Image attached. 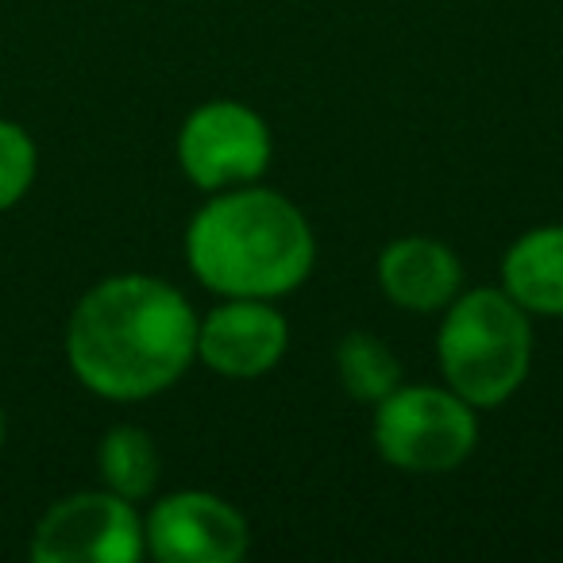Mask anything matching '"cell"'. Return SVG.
I'll return each instance as SVG.
<instances>
[{
	"label": "cell",
	"mask_w": 563,
	"mask_h": 563,
	"mask_svg": "<svg viewBox=\"0 0 563 563\" xmlns=\"http://www.w3.org/2000/svg\"><path fill=\"white\" fill-rule=\"evenodd\" d=\"M70 367L104 398H147L189 367L197 321L166 282L128 274L101 282L81 298L66 336Z\"/></svg>",
	"instance_id": "6da1fadb"
},
{
	"label": "cell",
	"mask_w": 563,
	"mask_h": 563,
	"mask_svg": "<svg viewBox=\"0 0 563 563\" xmlns=\"http://www.w3.org/2000/svg\"><path fill=\"white\" fill-rule=\"evenodd\" d=\"M197 278L228 298H278L313 271V232L286 197L271 189L212 197L186 235Z\"/></svg>",
	"instance_id": "7a4b0ae2"
},
{
	"label": "cell",
	"mask_w": 563,
	"mask_h": 563,
	"mask_svg": "<svg viewBox=\"0 0 563 563\" xmlns=\"http://www.w3.org/2000/svg\"><path fill=\"white\" fill-rule=\"evenodd\" d=\"M529 317L509 294L475 290L440 329V367L467 406H498L529 375Z\"/></svg>",
	"instance_id": "3957f363"
},
{
	"label": "cell",
	"mask_w": 563,
	"mask_h": 563,
	"mask_svg": "<svg viewBox=\"0 0 563 563\" xmlns=\"http://www.w3.org/2000/svg\"><path fill=\"white\" fill-rule=\"evenodd\" d=\"M478 424L460 394L413 386L378 401L375 448L401 471H452L475 452Z\"/></svg>",
	"instance_id": "277c9868"
},
{
	"label": "cell",
	"mask_w": 563,
	"mask_h": 563,
	"mask_svg": "<svg viewBox=\"0 0 563 563\" xmlns=\"http://www.w3.org/2000/svg\"><path fill=\"white\" fill-rule=\"evenodd\" d=\"M143 552L135 509L120 494H78L40 521L32 555L43 563H132Z\"/></svg>",
	"instance_id": "5b68a950"
},
{
	"label": "cell",
	"mask_w": 563,
	"mask_h": 563,
	"mask_svg": "<svg viewBox=\"0 0 563 563\" xmlns=\"http://www.w3.org/2000/svg\"><path fill=\"white\" fill-rule=\"evenodd\" d=\"M178 158L189 181L201 189L251 181L266 170L271 132L258 112L235 101H212L186 120L178 135Z\"/></svg>",
	"instance_id": "8992f818"
},
{
	"label": "cell",
	"mask_w": 563,
	"mask_h": 563,
	"mask_svg": "<svg viewBox=\"0 0 563 563\" xmlns=\"http://www.w3.org/2000/svg\"><path fill=\"white\" fill-rule=\"evenodd\" d=\"M147 540L166 563H235L247 552V525L217 494L186 490L158 501Z\"/></svg>",
	"instance_id": "52a82bcc"
},
{
	"label": "cell",
	"mask_w": 563,
	"mask_h": 563,
	"mask_svg": "<svg viewBox=\"0 0 563 563\" xmlns=\"http://www.w3.org/2000/svg\"><path fill=\"white\" fill-rule=\"evenodd\" d=\"M286 352V321L258 298H235L205 317L197 329V355L217 375L258 378Z\"/></svg>",
	"instance_id": "ba28073f"
},
{
	"label": "cell",
	"mask_w": 563,
	"mask_h": 563,
	"mask_svg": "<svg viewBox=\"0 0 563 563\" xmlns=\"http://www.w3.org/2000/svg\"><path fill=\"white\" fill-rule=\"evenodd\" d=\"M460 258L437 240H398L378 258V282L390 301L417 313L448 306L460 290Z\"/></svg>",
	"instance_id": "9c48e42d"
},
{
	"label": "cell",
	"mask_w": 563,
	"mask_h": 563,
	"mask_svg": "<svg viewBox=\"0 0 563 563\" xmlns=\"http://www.w3.org/2000/svg\"><path fill=\"white\" fill-rule=\"evenodd\" d=\"M506 294L529 313L563 317V228H537L501 263Z\"/></svg>",
	"instance_id": "30bf717a"
},
{
	"label": "cell",
	"mask_w": 563,
	"mask_h": 563,
	"mask_svg": "<svg viewBox=\"0 0 563 563\" xmlns=\"http://www.w3.org/2000/svg\"><path fill=\"white\" fill-rule=\"evenodd\" d=\"M336 371L344 390L360 401H383L401 383V367L394 360V352L371 332H352V336L340 340Z\"/></svg>",
	"instance_id": "8fae6325"
},
{
	"label": "cell",
	"mask_w": 563,
	"mask_h": 563,
	"mask_svg": "<svg viewBox=\"0 0 563 563\" xmlns=\"http://www.w3.org/2000/svg\"><path fill=\"white\" fill-rule=\"evenodd\" d=\"M101 475L120 498H143L158 478V452L143 429H112L101 444Z\"/></svg>",
	"instance_id": "7c38bea8"
},
{
	"label": "cell",
	"mask_w": 563,
	"mask_h": 563,
	"mask_svg": "<svg viewBox=\"0 0 563 563\" xmlns=\"http://www.w3.org/2000/svg\"><path fill=\"white\" fill-rule=\"evenodd\" d=\"M35 178V147L16 124L0 120V209L16 205Z\"/></svg>",
	"instance_id": "4fadbf2b"
},
{
	"label": "cell",
	"mask_w": 563,
	"mask_h": 563,
	"mask_svg": "<svg viewBox=\"0 0 563 563\" xmlns=\"http://www.w3.org/2000/svg\"><path fill=\"white\" fill-rule=\"evenodd\" d=\"M0 440H4V417H0Z\"/></svg>",
	"instance_id": "5bb4252c"
}]
</instances>
